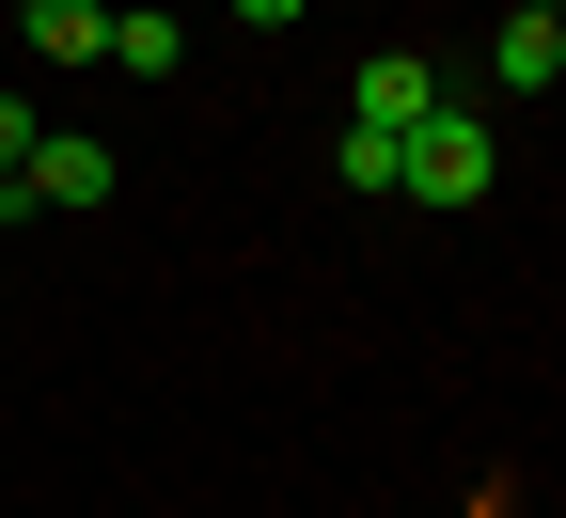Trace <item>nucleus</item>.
I'll list each match as a JSON object with an SVG mask.
<instances>
[{"label":"nucleus","instance_id":"f257e3e1","mask_svg":"<svg viewBox=\"0 0 566 518\" xmlns=\"http://www.w3.org/2000/svg\"><path fill=\"white\" fill-rule=\"evenodd\" d=\"M488 173H504V141L472 126V95H441V110L409 126V189L394 204H488Z\"/></svg>","mask_w":566,"mask_h":518},{"label":"nucleus","instance_id":"f03ea898","mask_svg":"<svg viewBox=\"0 0 566 518\" xmlns=\"http://www.w3.org/2000/svg\"><path fill=\"white\" fill-rule=\"evenodd\" d=\"M17 189H32V220H48V204H111V189H126V158H111V141H95V126H48Z\"/></svg>","mask_w":566,"mask_h":518},{"label":"nucleus","instance_id":"7ed1b4c3","mask_svg":"<svg viewBox=\"0 0 566 518\" xmlns=\"http://www.w3.org/2000/svg\"><path fill=\"white\" fill-rule=\"evenodd\" d=\"M424 110H441V63H424V47H378L363 80H346V126H394V141H409Z\"/></svg>","mask_w":566,"mask_h":518},{"label":"nucleus","instance_id":"20e7f679","mask_svg":"<svg viewBox=\"0 0 566 518\" xmlns=\"http://www.w3.org/2000/svg\"><path fill=\"white\" fill-rule=\"evenodd\" d=\"M32 63H111V0H17Z\"/></svg>","mask_w":566,"mask_h":518},{"label":"nucleus","instance_id":"39448f33","mask_svg":"<svg viewBox=\"0 0 566 518\" xmlns=\"http://www.w3.org/2000/svg\"><path fill=\"white\" fill-rule=\"evenodd\" d=\"M488 80H504V95H551L566 80V32L551 17H504V32H488Z\"/></svg>","mask_w":566,"mask_h":518},{"label":"nucleus","instance_id":"423d86ee","mask_svg":"<svg viewBox=\"0 0 566 518\" xmlns=\"http://www.w3.org/2000/svg\"><path fill=\"white\" fill-rule=\"evenodd\" d=\"M331 173L363 189V204H394V189H409V141H394V126H346V141H331Z\"/></svg>","mask_w":566,"mask_h":518},{"label":"nucleus","instance_id":"0eeeda50","mask_svg":"<svg viewBox=\"0 0 566 518\" xmlns=\"http://www.w3.org/2000/svg\"><path fill=\"white\" fill-rule=\"evenodd\" d=\"M111 63H126V80H174L189 32H174V17H111Z\"/></svg>","mask_w":566,"mask_h":518},{"label":"nucleus","instance_id":"6e6552de","mask_svg":"<svg viewBox=\"0 0 566 518\" xmlns=\"http://www.w3.org/2000/svg\"><path fill=\"white\" fill-rule=\"evenodd\" d=\"M32 141H48V110H32V95H0V173H32Z\"/></svg>","mask_w":566,"mask_h":518},{"label":"nucleus","instance_id":"1a4fd4ad","mask_svg":"<svg viewBox=\"0 0 566 518\" xmlns=\"http://www.w3.org/2000/svg\"><path fill=\"white\" fill-rule=\"evenodd\" d=\"M237 17H252V32H283V17H315V0H237Z\"/></svg>","mask_w":566,"mask_h":518},{"label":"nucleus","instance_id":"9d476101","mask_svg":"<svg viewBox=\"0 0 566 518\" xmlns=\"http://www.w3.org/2000/svg\"><path fill=\"white\" fill-rule=\"evenodd\" d=\"M551 32H566V0H551Z\"/></svg>","mask_w":566,"mask_h":518}]
</instances>
